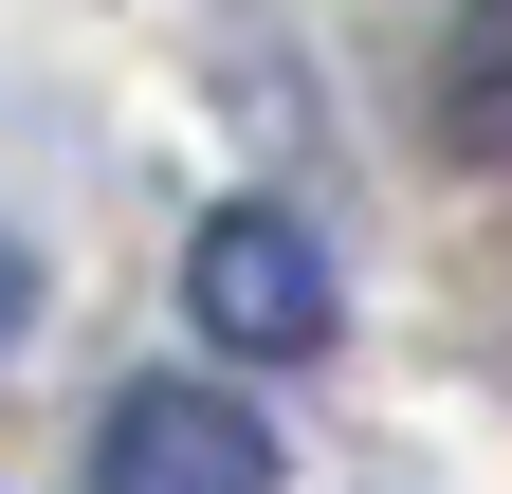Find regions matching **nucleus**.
Segmentation results:
<instances>
[{"instance_id": "f257e3e1", "label": "nucleus", "mask_w": 512, "mask_h": 494, "mask_svg": "<svg viewBox=\"0 0 512 494\" xmlns=\"http://www.w3.org/2000/svg\"><path fill=\"white\" fill-rule=\"evenodd\" d=\"M183 312H202L220 366H311L330 348V257H311V220L293 202H220L183 238Z\"/></svg>"}, {"instance_id": "f03ea898", "label": "nucleus", "mask_w": 512, "mask_h": 494, "mask_svg": "<svg viewBox=\"0 0 512 494\" xmlns=\"http://www.w3.org/2000/svg\"><path fill=\"white\" fill-rule=\"evenodd\" d=\"M92 494H275V421L202 366H165L92 421Z\"/></svg>"}, {"instance_id": "7ed1b4c3", "label": "nucleus", "mask_w": 512, "mask_h": 494, "mask_svg": "<svg viewBox=\"0 0 512 494\" xmlns=\"http://www.w3.org/2000/svg\"><path fill=\"white\" fill-rule=\"evenodd\" d=\"M439 129L476 165L512 147V0H458V37H439Z\"/></svg>"}, {"instance_id": "20e7f679", "label": "nucleus", "mask_w": 512, "mask_h": 494, "mask_svg": "<svg viewBox=\"0 0 512 494\" xmlns=\"http://www.w3.org/2000/svg\"><path fill=\"white\" fill-rule=\"evenodd\" d=\"M19 312H37V293H19V257H0V330H19Z\"/></svg>"}]
</instances>
